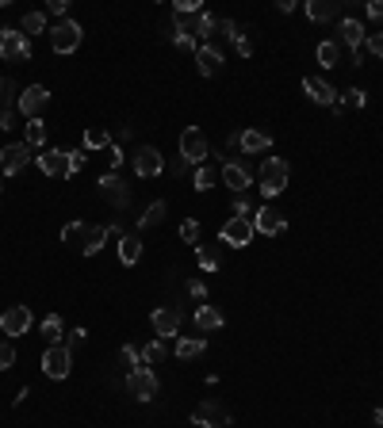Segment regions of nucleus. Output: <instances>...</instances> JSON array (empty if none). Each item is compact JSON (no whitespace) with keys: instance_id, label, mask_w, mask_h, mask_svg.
<instances>
[{"instance_id":"38","label":"nucleus","mask_w":383,"mask_h":428,"mask_svg":"<svg viewBox=\"0 0 383 428\" xmlns=\"http://www.w3.org/2000/svg\"><path fill=\"white\" fill-rule=\"evenodd\" d=\"M119 359H123V367L135 371L138 364H142V352H138L135 345H123V348H119Z\"/></svg>"},{"instance_id":"2","label":"nucleus","mask_w":383,"mask_h":428,"mask_svg":"<svg viewBox=\"0 0 383 428\" xmlns=\"http://www.w3.org/2000/svg\"><path fill=\"white\" fill-rule=\"evenodd\" d=\"M42 371H46V378H54V383H62V378H69V371H73V352L69 345H50L42 352Z\"/></svg>"},{"instance_id":"11","label":"nucleus","mask_w":383,"mask_h":428,"mask_svg":"<svg viewBox=\"0 0 383 428\" xmlns=\"http://www.w3.org/2000/svg\"><path fill=\"white\" fill-rule=\"evenodd\" d=\"M50 103V92L42 88V84H31V88L20 92V103H16V111H20L23 119H39V111Z\"/></svg>"},{"instance_id":"50","label":"nucleus","mask_w":383,"mask_h":428,"mask_svg":"<svg viewBox=\"0 0 383 428\" xmlns=\"http://www.w3.org/2000/svg\"><path fill=\"white\" fill-rule=\"evenodd\" d=\"M368 16L383 23V0H368Z\"/></svg>"},{"instance_id":"19","label":"nucleus","mask_w":383,"mask_h":428,"mask_svg":"<svg viewBox=\"0 0 383 428\" xmlns=\"http://www.w3.org/2000/svg\"><path fill=\"white\" fill-rule=\"evenodd\" d=\"M303 92L314 103H322V108H333V103H338V92H333L326 81H319V77H303Z\"/></svg>"},{"instance_id":"1","label":"nucleus","mask_w":383,"mask_h":428,"mask_svg":"<svg viewBox=\"0 0 383 428\" xmlns=\"http://www.w3.org/2000/svg\"><path fill=\"white\" fill-rule=\"evenodd\" d=\"M287 176H292V168H287L284 157H265V161H261V173H257L261 195H265V199L280 195V192L287 187Z\"/></svg>"},{"instance_id":"21","label":"nucleus","mask_w":383,"mask_h":428,"mask_svg":"<svg viewBox=\"0 0 383 428\" xmlns=\"http://www.w3.org/2000/svg\"><path fill=\"white\" fill-rule=\"evenodd\" d=\"M108 241V226H85V237H81V253L85 256H96Z\"/></svg>"},{"instance_id":"42","label":"nucleus","mask_w":383,"mask_h":428,"mask_svg":"<svg viewBox=\"0 0 383 428\" xmlns=\"http://www.w3.org/2000/svg\"><path fill=\"white\" fill-rule=\"evenodd\" d=\"M104 154H108V165H111V173H115V168L123 165V146H119V141H111V146L104 149Z\"/></svg>"},{"instance_id":"56","label":"nucleus","mask_w":383,"mask_h":428,"mask_svg":"<svg viewBox=\"0 0 383 428\" xmlns=\"http://www.w3.org/2000/svg\"><path fill=\"white\" fill-rule=\"evenodd\" d=\"M0 176H4V173H0Z\"/></svg>"},{"instance_id":"37","label":"nucleus","mask_w":383,"mask_h":428,"mask_svg":"<svg viewBox=\"0 0 383 428\" xmlns=\"http://www.w3.org/2000/svg\"><path fill=\"white\" fill-rule=\"evenodd\" d=\"M338 103H341V108H364L368 96H364V88H349L345 96H338Z\"/></svg>"},{"instance_id":"49","label":"nucleus","mask_w":383,"mask_h":428,"mask_svg":"<svg viewBox=\"0 0 383 428\" xmlns=\"http://www.w3.org/2000/svg\"><path fill=\"white\" fill-rule=\"evenodd\" d=\"M81 168H85V154H69V176L81 173Z\"/></svg>"},{"instance_id":"40","label":"nucleus","mask_w":383,"mask_h":428,"mask_svg":"<svg viewBox=\"0 0 383 428\" xmlns=\"http://www.w3.org/2000/svg\"><path fill=\"white\" fill-rule=\"evenodd\" d=\"M364 46H368L372 58H383V31H372L368 39H364Z\"/></svg>"},{"instance_id":"35","label":"nucleus","mask_w":383,"mask_h":428,"mask_svg":"<svg viewBox=\"0 0 383 428\" xmlns=\"http://www.w3.org/2000/svg\"><path fill=\"white\" fill-rule=\"evenodd\" d=\"M211 35H219V20H215L211 12L200 16V27H195V39H211Z\"/></svg>"},{"instance_id":"4","label":"nucleus","mask_w":383,"mask_h":428,"mask_svg":"<svg viewBox=\"0 0 383 428\" xmlns=\"http://www.w3.org/2000/svg\"><path fill=\"white\" fill-rule=\"evenodd\" d=\"M31 157H35V149L27 146V141H8V146L0 149V173L4 176L23 173V168L31 165Z\"/></svg>"},{"instance_id":"55","label":"nucleus","mask_w":383,"mask_h":428,"mask_svg":"<svg viewBox=\"0 0 383 428\" xmlns=\"http://www.w3.org/2000/svg\"><path fill=\"white\" fill-rule=\"evenodd\" d=\"M192 428H200V424H192Z\"/></svg>"},{"instance_id":"14","label":"nucleus","mask_w":383,"mask_h":428,"mask_svg":"<svg viewBox=\"0 0 383 428\" xmlns=\"http://www.w3.org/2000/svg\"><path fill=\"white\" fill-rule=\"evenodd\" d=\"M253 230L265 233V237H276L287 230V218L276 211V207H261V211H253Z\"/></svg>"},{"instance_id":"10","label":"nucleus","mask_w":383,"mask_h":428,"mask_svg":"<svg viewBox=\"0 0 383 428\" xmlns=\"http://www.w3.org/2000/svg\"><path fill=\"white\" fill-rule=\"evenodd\" d=\"M31 325H35V318H31V310H27V306H8L4 313H0V329H4V337H23Z\"/></svg>"},{"instance_id":"53","label":"nucleus","mask_w":383,"mask_h":428,"mask_svg":"<svg viewBox=\"0 0 383 428\" xmlns=\"http://www.w3.org/2000/svg\"><path fill=\"white\" fill-rule=\"evenodd\" d=\"M372 421H376V424H383V409H376V413H372Z\"/></svg>"},{"instance_id":"34","label":"nucleus","mask_w":383,"mask_h":428,"mask_svg":"<svg viewBox=\"0 0 383 428\" xmlns=\"http://www.w3.org/2000/svg\"><path fill=\"white\" fill-rule=\"evenodd\" d=\"M161 359H165V345L161 340H149V345L142 348V364L154 367V364H161Z\"/></svg>"},{"instance_id":"43","label":"nucleus","mask_w":383,"mask_h":428,"mask_svg":"<svg viewBox=\"0 0 383 428\" xmlns=\"http://www.w3.org/2000/svg\"><path fill=\"white\" fill-rule=\"evenodd\" d=\"M234 50L241 54V58H249V54H253V39H249V35H246V31H241V35H238V39H234Z\"/></svg>"},{"instance_id":"48","label":"nucleus","mask_w":383,"mask_h":428,"mask_svg":"<svg viewBox=\"0 0 383 428\" xmlns=\"http://www.w3.org/2000/svg\"><path fill=\"white\" fill-rule=\"evenodd\" d=\"M249 211H253V207H249V199L238 195V199H234V214H238V218H249Z\"/></svg>"},{"instance_id":"26","label":"nucleus","mask_w":383,"mask_h":428,"mask_svg":"<svg viewBox=\"0 0 383 428\" xmlns=\"http://www.w3.org/2000/svg\"><path fill=\"white\" fill-rule=\"evenodd\" d=\"M222 310H215V306H200L195 310V325H200L203 332H211V329H222Z\"/></svg>"},{"instance_id":"45","label":"nucleus","mask_w":383,"mask_h":428,"mask_svg":"<svg viewBox=\"0 0 383 428\" xmlns=\"http://www.w3.org/2000/svg\"><path fill=\"white\" fill-rule=\"evenodd\" d=\"M173 42L181 46V50H192V54L200 50V46H195V39H192V35H176V31H173Z\"/></svg>"},{"instance_id":"24","label":"nucleus","mask_w":383,"mask_h":428,"mask_svg":"<svg viewBox=\"0 0 383 428\" xmlns=\"http://www.w3.org/2000/svg\"><path fill=\"white\" fill-rule=\"evenodd\" d=\"M241 149H246V154H265V149H273V138H268L265 130H246V134H241Z\"/></svg>"},{"instance_id":"52","label":"nucleus","mask_w":383,"mask_h":428,"mask_svg":"<svg viewBox=\"0 0 383 428\" xmlns=\"http://www.w3.org/2000/svg\"><path fill=\"white\" fill-rule=\"evenodd\" d=\"M0 127L12 130V127H16V111H0Z\"/></svg>"},{"instance_id":"36","label":"nucleus","mask_w":383,"mask_h":428,"mask_svg":"<svg viewBox=\"0 0 383 428\" xmlns=\"http://www.w3.org/2000/svg\"><path fill=\"white\" fill-rule=\"evenodd\" d=\"M62 329H65V325H62V318H58V313H50V318H46V321H42V337H46V340H50V345H58V337H62Z\"/></svg>"},{"instance_id":"32","label":"nucleus","mask_w":383,"mask_h":428,"mask_svg":"<svg viewBox=\"0 0 383 428\" xmlns=\"http://www.w3.org/2000/svg\"><path fill=\"white\" fill-rule=\"evenodd\" d=\"M195 260H200L203 272H215V268H219V249H211V245H200V249H195Z\"/></svg>"},{"instance_id":"8","label":"nucleus","mask_w":383,"mask_h":428,"mask_svg":"<svg viewBox=\"0 0 383 428\" xmlns=\"http://www.w3.org/2000/svg\"><path fill=\"white\" fill-rule=\"evenodd\" d=\"M211 154V146H207V138H203V130H195L188 127L181 134V161L184 165H203V157Z\"/></svg>"},{"instance_id":"31","label":"nucleus","mask_w":383,"mask_h":428,"mask_svg":"<svg viewBox=\"0 0 383 428\" xmlns=\"http://www.w3.org/2000/svg\"><path fill=\"white\" fill-rule=\"evenodd\" d=\"M20 31H23V35H39V31H46V16H42V12H27L23 20H20Z\"/></svg>"},{"instance_id":"7","label":"nucleus","mask_w":383,"mask_h":428,"mask_svg":"<svg viewBox=\"0 0 383 428\" xmlns=\"http://www.w3.org/2000/svg\"><path fill=\"white\" fill-rule=\"evenodd\" d=\"M96 187H100V195H104L115 211H127V207H130V184H123V176H119V173L100 176Z\"/></svg>"},{"instance_id":"29","label":"nucleus","mask_w":383,"mask_h":428,"mask_svg":"<svg viewBox=\"0 0 383 428\" xmlns=\"http://www.w3.org/2000/svg\"><path fill=\"white\" fill-rule=\"evenodd\" d=\"M161 218H165V203H161V199H154V203L146 207V214L138 218V230H149V226H157Z\"/></svg>"},{"instance_id":"9","label":"nucleus","mask_w":383,"mask_h":428,"mask_svg":"<svg viewBox=\"0 0 383 428\" xmlns=\"http://www.w3.org/2000/svg\"><path fill=\"white\" fill-rule=\"evenodd\" d=\"M81 39H85V31H81V23H73V20H62V23L50 31L54 54H73V50L81 46Z\"/></svg>"},{"instance_id":"46","label":"nucleus","mask_w":383,"mask_h":428,"mask_svg":"<svg viewBox=\"0 0 383 428\" xmlns=\"http://www.w3.org/2000/svg\"><path fill=\"white\" fill-rule=\"evenodd\" d=\"M219 31L227 35V39H238V35H241V27H238L234 20H219Z\"/></svg>"},{"instance_id":"6","label":"nucleus","mask_w":383,"mask_h":428,"mask_svg":"<svg viewBox=\"0 0 383 428\" xmlns=\"http://www.w3.org/2000/svg\"><path fill=\"white\" fill-rule=\"evenodd\" d=\"M0 58L4 62H31V42H27V35L4 27V31H0Z\"/></svg>"},{"instance_id":"17","label":"nucleus","mask_w":383,"mask_h":428,"mask_svg":"<svg viewBox=\"0 0 383 428\" xmlns=\"http://www.w3.org/2000/svg\"><path fill=\"white\" fill-rule=\"evenodd\" d=\"M39 173L42 176H69V154H65V149H42Z\"/></svg>"},{"instance_id":"44","label":"nucleus","mask_w":383,"mask_h":428,"mask_svg":"<svg viewBox=\"0 0 383 428\" xmlns=\"http://www.w3.org/2000/svg\"><path fill=\"white\" fill-rule=\"evenodd\" d=\"M16 364V348L12 345H0V371H8Z\"/></svg>"},{"instance_id":"3","label":"nucleus","mask_w":383,"mask_h":428,"mask_svg":"<svg viewBox=\"0 0 383 428\" xmlns=\"http://www.w3.org/2000/svg\"><path fill=\"white\" fill-rule=\"evenodd\" d=\"M127 390H130L135 402H154V398H157V375H154V367L127 371Z\"/></svg>"},{"instance_id":"54","label":"nucleus","mask_w":383,"mask_h":428,"mask_svg":"<svg viewBox=\"0 0 383 428\" xmlns=\"http://www.w3.org/2000/svg\"><path fill=\"white\" fill-rule=\"evenodd\" d=\"M0 88H4V81H0Z\"/></svg>"},{"instance_id":"23","label":"nucleus","mask_w":383,"mask_h":428,"mask_svg":"<svg viewBox=\"0 0 383 428\" xmlns=\"http://www.w3.org/2000/svg\"><path fill=\"white\" fill-rule=\"evenodd\" d=\"M307 16L314 23H330V20H338V4L333 0H307Z\"/></svg>"},{"instance_id":"22","label":"nucleus","mask_w":383,"mask_h":428,"mask_svg":"<svg viewBox=\"0 0 383 428\" xmlns=\"http://www.w3.org/2000/svg\"><path fill=\"white\" fill-rule=\"evenodd\" d=\"M119 260H123L127 268H130V264H138V260H142V237H130V233L119 237Z\"/></svg>"},{"instance_id":"41","label":"nucleus","mask_w":383,"mask_h":428,"mask_svg":"<svg viewBox=\"0 0 383 428\" xmlns=\"http://www.w3.org/2000/svg\"><path fill=\"white\" fill-rule=\"evenodd\" d=\"M81 237H85V222H69L62 230V241H77L81 245Z\"/></svg>"},{"instance_id":"51","label":"nucleus","mask_w":383,"mask_h":428,"mask_svg":"<svg viewBox=\"0 0 383 428\" xmlns=\"http://www.w3.org/2000/svg\"><path fill=\"white\" fill-rule=\"evenodd\" d=\"M50 12L54 16H65V12H69V0H50Z\"/></svg>"},{"instance_id":"27","label":"nucleus","mask_w":383,"mask_h":428,"mask_svg":"<svg viewBox=\"0 0 383 428\" xmlns=\"http://www.w3.org/2000/svg\"><path fill=\"white\" fill-rule=\"evenodd\" d=\"M215 184H219V168H211V165H200V168H195V180H192L195 192H211Z\"/></svg>"},{"instance_id":"30","label":"nucleus","mask_w":383,"mask_h":428,"mask_svg":"<svg viewBox=\"0 0 383 428\" xmlns=\"http://www.w3.org/2000/svg\"><path fill=\"white\" fill-rule=\"evenodd\" d=\"M108 146H111L108 130H100V127H88L85 130V149H108Z\"/></svg>"},{"instance_id":"20","label":"nucleus","mask_w":383,"mask_h":428,"mask_svg":"<svg viewBox=\"0 0 383 428\" xmlns=\"http://www.w3.org/2000/svg\"><path fill=\"white\" fill-rule=\"evenodd\" d=\"M195 65H200L203 77H219L222 73V54L215 50V46H200V50H195Z\"/></svg>"},{"instance_id":"18","label":"nucleus","mask_w":383,"mask_h":428,"mask_svg":"<svg viewBox=\"0 0 383 428\" xmlns=\"http://www.w3.org/2000/svg\"><path fill=\"white\" fill-rule=\"evenodd\" d=\"M364 39H368V35H364V23L360 20H341L338 23V46H349V50L357 54L360 46H364Z\"/></svg>"},{"instance_id":"5","label":"nucleus","mask_w":383,"mask_h":428,"mask_svg":"<svg viewBox=\"0 0 383 428\" xmlns=\"http://www.w3.org/2000/svg\"><path fill=\"white\" fill-rule=\"evenodd\" d=\"M219 241L230 245V249H246L249 241H253V218H230V222H222L219 230Z\"/></svg>"},{"instance_id":"33","label":"nucleus","mask_w":383,"mask_h":428,"mask_svg":"<svg viewBox=\"0 0 383 428\" xmlns=\"http://www.w3.org/2000/svg\"><path fill=\"white\" fill-rule=\"evenodd\" d=\"M46 141V127H42V119H27V146L31 149H39Z\"/></svg>"},{"instance_id":"15","label":"nucleus","mask_w":383,"mask_h":428,"mask_svg":"<svg viewBox=\"0 0 383 428\" xmlns=\"http://www.w3.org/2000/svg\"><path fill=\"white\" fill-rule=\"evenodd\" d=\"M149 325H154L157 337H176L181 332V310L176 306H157L149 313Z\"/></svg>"},{"instance_id":"12","label":"nucleus","mask_w":383,"mask_h":428,"mask_svg":"<svg viewBox=\"0 0 383 428\" xmlns=\"http://www.w3.org/2000/svg\"><path fill=\"white\" fill-rule=\"evenodd\" d=\"M219 180L230 187V192H238V195L246 192V187H253V173H249L241 161H227V165L219 168Z\"/></svg>"},{"instance_id":"25","label":"nucleus","mask_w":383,"mask_h":428,"mask_svg":"<svg viewBox=\"0 0 383 428\" xmlns=\"http://www.w3.org/2000/svg\"><path fill=\"white\" fill-rule=\"evenodd\" d=\"M207 352V340L203 337H181L176 340V356L181 359H195V356H203Z\"/></svg>"},{"instance_id":"28","label":"nucleus","mask_w":383,"mask_h":428,"mask_svg":"<svg viewBox=\"0 0 383 428\" xmlns=\"http://www.w3.org/2000/svg\"><path fill=\"white\" fill-rule=\"evenodd\" d=\"M319 65H322V69L341 65V46L338 42H319Z\"/></svg>"},{"instance_id":"16","label":"nucleus","mask_w":383,"mask_h":428,"mask_svg":"<svg viewBox=\"0 0 383 428\" xmlns=\"http://www.w3.org/2000/svg\"><path fill=\"white\" fill-rule=\"evenodd\" d=\"M161 168H165V157H161V149H154V146H142L135 154V173L149 180V176H161Z\"/></svg>"},{"instance_id":"39","label":"nucleus","mask_w":383,"mask_h":428,"mask_svg":"<svg viewBox=\"0 0 383 428\" xmlns=\"http://www.w3.org/2000/svg\"><path fill=\"white\" fill-rule=\"evenodd\" d=\"M181 237H184L188 245H195V241H200V222H195V218H188V222H181Z\"/></svg>"},{"instance_id":"57","label":"nucleus","mask_w":383,"mask_h":428,"mask_svg":"<svg viewBox=\"0 0 383 428\" xmlns=\"http://www.w3.org/2000/svg\"><path fill=\"white\" fill-rule=\"evenodd\" d=\"M379 428H383V424H379Z\"/></svg>"},{"instance_id":"47","label":"nucleus","mask_w":383,"mask_h":428,"mask_svg":"<svg viewBox=\"0 0 383 428\" xmlns=\"http://www.w3.org/2000/svg\"><path fill=\"white\" fill-rule=\"evenodd\" d=\"M188 294H192V299H207V283H203V279H192L188 283Z\"/></svg>"},{"instance_id":"13","label":"nucleus","mask_w":383,"mask_h":428,"mask_svg":"<svg viewBox=\"0 0 383 428\" xmlns=\"http://www.w3.org/2000/svg\"><path fill=\"white\" fill-rule=\"evenodd\" d=\"M230 421H234V417H230L219 402H203V405L192 413V424H200V428H227Z\"/></svg>"}]
</instances>
